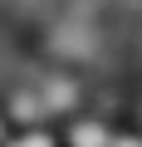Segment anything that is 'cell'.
<instances>
[{
  "label": "cell",
  "instance_id": "cell-1",
  "mask_svg": "<svg viewBox=\"0 0 142 147\" xmlns=\"http://www.w3.org/2000/svg\"><path fill=\"white\" fill-rule=\"evenodd\" d=\"M113 132H118V123H108L98 113H79L59 127V142L64 147H113Z\"/></svg>",
  "mask_w": 142,
  "mask_h": 147
},
{
  "label": "cell",
  "instance_id": "cell-2",
  "mask_svg": "<svg viewBox=\"0 0 142 147\" xmlns=\"http://www.w3.org/2000/svg\"><path fill=\"white\" fill-rule=\"evenodd\" d=\"M113 147H142V132H137V127H127V123H122V127H118V132H113Z\"/></svg>",
  "mask_w": 142,
  "mask_h": 147
}]
</instances>
